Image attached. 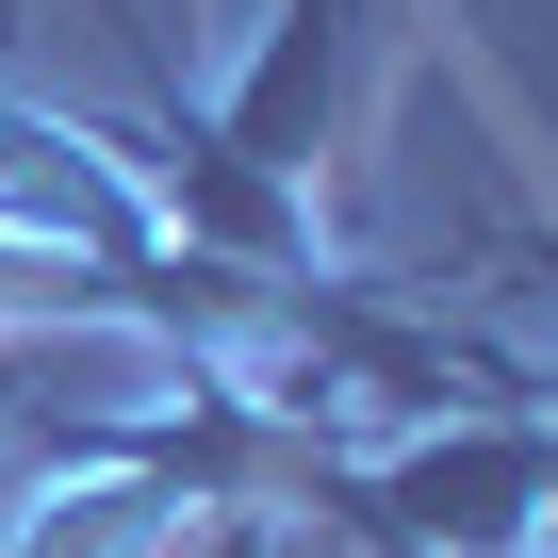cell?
<instances>
[{"label":"cell","mask_w":558,"mask_h":558,"mask_svg":"<svg viewBox=\"0 0 558 558\" xmlns=\"http://www.w3.org/2000/svg\"><path fill=\"white\" fill-rule=\"evenodd\" d=\"M542 476H558V444L509 395H476V411H427L395 444H329L279 493H296L313 525H345L362 558H525L542 542Z\"/></svg>","instance_id":"1"},{"label":"cell","mask_w":558,"mask_h":558,"mask_svg":"<svg viewBox=\"0 0 558 558\" xmlns=\"http://www.w3.org/2000/svg\"><path fill=\"white\" fill-rule=\"evenodd\" d=\"M362 83H378V0H279L263 50L214 83V132L263 165V181H329V148L362 132Z\"/></svg>","instance_id":"2"},{"label":"cell","mask_w":558,"mask_h":558,"mask_svg":"<svg viewBox=\"0 0 558 558\" xmlns=\"http://www.w3.org/2000/svg\"><path fill=\"white\" fill-rule=\"evenodd\" d=\"M493 395H509V411H525V427H558V345H542V362H509V378H493Z\"/></svg>","instance_id":"3"},{"label":"cell","mask_w":558,"mask_h":558,"mask_svg":"<svg viewBox=\"0 0 558 558\" xmlns=\"http://www.w3.org/2000/svg\"><path fill=\"white\" fill-rule=\"evenodd\" d=\"M197 558H279V525H263V509H214V525H197Z\"/></svg>","instance_id":"4"}]
</instances>
